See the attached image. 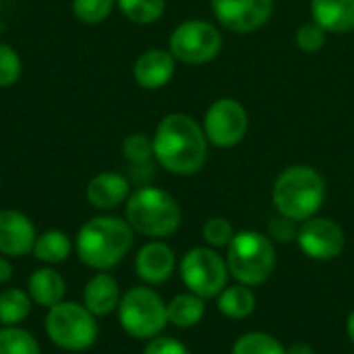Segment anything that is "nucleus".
<instances>
[{
  "instance_id": "2",
  "label": "nucleus",
  "mask_w": 354,
  "mask_h": 354,
  "mask_svg": "<svg viewBox=\"0 0 354 354\" xmlns=\"http://www.w3.org/2000/svg\"><path fill=\"white\" fill-rule=\"evenodd\" d=\"M133 247V228L127 220L97 216L85 222L77 232L79 259L93 270L118 266Z\"/></svg>"
},
{
  "instance_id": "18",
  "label": "nucleus",
  "mask_w": 354,
  "mask_h": 354,
  "mask_svg": "<svg viewBox=\"0 0 354 354\" xmlns=\"http://www.w3.org/2000/svg\"><path fill=\"white\" fill-rule=\"evenodd\" d=\"M120 303V292H118V284L110 274H97L93 276L85 290H83V305L97 317L112 313L114 309H118Z\"/></svg>"
},
{
  "instance_id": "20",
  "label": "nucleus",
  "mask_w": 354,
  "mask_h": 354,
  "mask_svg": "<svg viewBox=\"0 0 354 354\" xmlns=\"http://www.w3.org/2000/svg\"><path fill=\"white\" fill-rule=\"evenodd\" d=\"M205 299L193 295L191 290L189 292H183V295H176L168 305H166V311H168V324L176 326V328H195L203 315H205Z\"/></svg>"
},
{
  "instance_id": "24",
  "label": "nucleus",
  "mask_w": 354,
  "mask_h": 354,
  "mask_svg": "<svg viewBox=\"0 0 354 354\" xmlns=\"http://www.w3.org/2000/svg\"><path fill=\"white\" fill-rule=\"evenodd\" d=\"M120 12L137 23V25H151L162 19L166 10V0H116Z\"/></svg>"
},
{
  "instance_id": "21",
  "label": "nucleus",
  "mask_w": 354,
  "mask_h": 354,
  "mask_svg": "<svg viewBox=\"0 0 354 354\" xmlns=\"http://www.w3.org/2000/svg\"><path fill=\"white\" fill-rule=\"evenodd\" d=\"M216 299H218V311L230 319H245L257 307L255 292L251 290V286H245V284L224 288Z\"/></svg>"
},
{
  "instance_id": "15",
  "label": "nucleus",
  "mask_w": 354,
  "mask_h": 354,
  "mask_svg": "<svg viewBox=\"0 0 354 354\" xmlns=\"http://www.w3.org/2000/svg\"><path fill=\"white\" fill-rule=\"evenodd\" d=\"M174 266H176L174 251L166 243H160V241L143 245L135 257V272L147 284L166 282L172 276Z\"/></svg>"
},
{
  "instance_id": "33",
  "label": "nucleus",
  "mask_w": 354,
  "mask_h": 354,
  "mask_svg": "<svg viewBox=\"0 0 354 354\" xmlns=\"http://www.w3.org/2000/svg\"><path fill=\"white\" fill-rule=\"evenodd\" d=\"M145 354H191L189 348L178 342L176 338H168V336H162V338H153L147 348H145Z\"/></svg>"
},
{
  "instance_id": "17",
  "label": "nucleus",
  "mask_w": 354,
  "mask_h": 354,
  "mask_svg": "<svg viewBox=\"0 0 354 354\" xmlns=\"http://www.w3.org/2000/svg\"><path fill=\"white\" fill-rule=\"evenodd\" d=\"M311 17L328 33H353L354 0H311Z\"/></svg>"
},
{
  "instance_id": "10",
  "label": "nucleus",
  "mask_w": 354,
  "mask_h": 354,
  "mask_svg": "<svg viewBox=\"0 0 354 354\" xmlns=\"http://www.w3.org/2000/svg\"><path fill=\"white\" fill-rule=\"evenodd\" d=\"M203 131L212 145L228 149L239 145L249 131V114L234 97L216 100L203 118Z\"/></svg>"
},
{
  "instance_id": "9",
  "label": "nucleus",
  "mask_w": 354,
  "mask_h": 354,
  "mask_svg": "<svg viewBox=\"0 0 354 354\" xmlns=\"http://www.w3.org/2000/svg\"><path fill=\"white\" fill-rule=\"evenodd\" d=\"M228 266L212 247H195L185 253L180 261V278L185 286L201 297L216 299L228 282Z\"/></svg>"
},
{
  "instance_id": "19",
  "label": "nucleus",
  "mask_w": 354,
  "mask_h": 354,
  "mask_svg": "<svg viewBox=\"0 0 354 354\" xmlns=\"http://www.w3.org/2000/svg\"><path fill=\"white\" fill-rule=\"evenodd\" d=\"M27 288H29L31 301H35L41 307H54L62 303L64 292H66L64 278L56 270H50V268H41L35 274H31Z\"/></svg>"
},
{
  "instance_id": "1",
  "label": "nucleus",
  "mask_w": 354,
  "mask_h": 354,
  "mask_svg": "<svg viewBox=\"0 0 354 354\" xmlns=\"http://www.w3.org/2000/svg\"><path fill=\"white\" fill-rule=\"evenodd\" d=\"M153 158L158 164L180 176L199 172L207 162V137L203 127L185 112L164 116L156 129Z\"/></svg>"
},
{
  "instance_id": "8",
  "label": "nucleus",
  "mask_w": 354,
  "mask_h": 354,
  "mask_svg": "<svg viewBox=\"0 0 354 354\" xmlns=\"http://www.w3.org/2000/svg\"><path fill=\"white\" fill-rule=\"evenodd\" d=\"M222 33L220 29L203 19H191L180 23L168 41L170 54L185 64H205L212 62L222 50Z\"/></svg>"
},
{
  "instance_id": "31",
  "label": "nucleus",
  "mask_w": 354,
  "mask_h": 354,
  "mask_svg": "<svg viewBox=\"0 0 354 354\" xmlns=\"http://www.w3.org/2000/svg\"><path fill=\"white\" fill-rule=\"evenodd\" d=\"M326 35H328V31L322 25H317L315 21H311L297 29L295 41H297L299 50H303L307 54H315L326 46Z\"/></svg>"
},
{
  "instance_id": "22",
  "label": "nucleus",
  "mask_w": 354,
  "mask_h": 354,
  "mask_svg": "<svg viewBox=\"0 0 354 354\" xmlns=\"http://www.w3.org/2000/svg\"><path fill=\"white\" fill-rule=\"evenodd\" d=\"M71 239L60 230H48L35 239L33 253L44 263H60L71 253Z\"/></svg>"
},
{
  "instance_id": "32",
  "label": "nucleus",
  "mask_w": 354,
  "mask_h": 354,
  "mask_svg": "<svg viewBox=\"0 0 354 354\" xmlns=\"http://www.w3.org/2000/svg\"><path fill=\"white\" fill-rule=\"evenodd\" d=\"M268 230H270V239H274L278 243H292L299 236V222L278 214L276 218L270 220Z\"/></svg>"
},
{
  "instance_id": "27",
  "label": "nucleus",
  "mask_w": 354,
  "mask_h": 354,
  "mask_svg": "<svg viewBox=\"0 0 354 354\" xmlns=\"http://www.w3.org/2000/svg\"><path fill=\"white\" fill-rule=\"evenodd\" d=\"M116 0H73V12L81 23L97 25L106 21Z\"/></svg>"
},
{
  "instance_id": "35",
  "label": "nucleus",
  "mask_w": 354,
  "mask_h": 354,
  "mask_svg": "<svg viewBox=\"0 0 354 354\" xmlns=\"http://www.w3.org/2000/svg\"><path fill=\"white\" fill-rule=\"evenodd\" d=\"M10 278H12V266H10L8 259L0 257V284L2 282H8Z\"/></svg>"
},
{
  "instance_id": "23",
  "label": "nucleus",
  "mask_w": 354,
  "mask_h": 354,
  "mask_svg": "<svg viewBox=\"0 0 354 354\" xmlns=\"http://www.w3.org/2000/svg\"><path fill=\"white\" fill-rule=\"evenodd\" d=\"M31 311V297L21 288H8L0 292V324L4 328L21 324Z\"/></svg>"
},
{
  "instance_id": "30",
  "label": "nucleus",
  "mask_w": 354,
  "mask_h": 354,
  "mask_svg": "<svg viewBox=\"0 0 354 354\" xmlns=\"http://www.w3.org/2000/svg\"><path fill=\"white\" fill-rule=\"evenodd\" d=\"M23 71L21 56L8 44L0 41V87H12Z\"/></svg>"
},
{
  "instance_id": "14",
  "label": "nucleus",
  "mask_w": 354,
  "mask_h": 354,
  "mask_svg": "<svg viewBox=\"0 0 354 354\" xmlns=\"http://www.w3.org/2000/svg\"><path fill=\"white\" fill-rule=\"evenodd\" d=\"M176 71V58L170 50H147L143 52L133 66V77L143 89H162L170 83Z\"/></svg>"
},
{
  "instance_id": "7",
  "label": "nucleus",
  "mask_w": 354,
  "mask_h": 354,
  "mask_svg": "<svg viewBox=\"0 0 354 354\" xmlns=\"http://www.w3.org/2000/svg\"><path fill=\"white\" fill-rule=\"evenodd\" d=\"M48 338L64 351H85L97 338L95 315L77 303H58L50 307L46 317Z\"/></svg>"
},
{
  "instance_id": "36",
  "label": "nucleus",
  "mask_w": 354,
  "mask_h": 354,
  "mask_svg": "<svg viewBox=\"0 0 354 354\" xmlns=\"http://www.w3.org/2000/svg\"><path fill=\"white\" fill-rule=\"evenodd\" d=\"M346 334H348V340L354 344V311L346 319Z\"/></svg>"
},
{
  "instance_id": "4",
  "label": "nucleus",
  "mask_w": 354,
  "mask_h": 354,
  "mask_svg": "<svg viewBox=\"0 0 354 354\" xmlns=\"http://www.w3.org/2000/svg\"><path fill=\"white\" fill-rule=\"evenodd\" d=\"M124 214L135 232L151 239H166L174 234L183 222L178 201L158 187H141L131 193Z\"/></svg>"
},
{
  "instance_id": "13",
  "label": "nucleus",
  "mask_w": 354,
  "mask_h": 354,
  "mask_svg": "<svg viewBox=\"0 0 354 354\" xmlns=\"http://www.w3.org/2000/svg\"><path fill=\"white\" fill-rule=\"evenodd\" d=\"M35 228L31 220L17 209H0V253L21 257L33 251Z\"/></svg>"
},
{
  "instance_id": "28",
  "label": "nucleus",
  "mask_w": 354,
  "mask_h": 354,
  "mask_svg": "<svg viewBox=\"0 0 354 354\" xmlns=\"http://www.w3.org/2000/svg\"><path fill=\"white\" fill-rule=\"evenodd\" d=\"M124 158L135 166H145L153 156V141L143 133H133L122 141Z\"/></svg>"
},
{
  "instance_id": "5",
  "label": "nucleus",
  "mask_w": 354,
  "mask_h": 354,
  "mask_svg": "<svg viewBox=\"0 0 354 354\" xmlns=\"http://www.w3.org/2000/svg\"><path fill=\"white\" fill-rule=\"evenodd\" d=\"M226 266L239 284L259 286L268 282L276 270V249L272 239L255 230L236 232L228 245Z\"/></svg>"
},
{
  "instance_id": "6",
  "label": "nucleus",
  "mask_w": 354,
  "mask_h": 354,
  "mask_svg": "<svg viewBox=\"0 0 354 354\" xmlns=\"http://www.w3.org/2000/svg\"><path fill=\"white\" fill-rule=\"evenodd\" d=\"M118 319L129 336L139 340L156 338L168 324L166 303L156 290L147 286H135L120 299Z\"/></svg>"
},
{
  "instance_id": "3",
  "label": "nucleus",
  "mask_w": 354,
  "mask_h": 354,
  "mask_svg": "<svg viewBox=\"0 0 354 354\" xmlns=\"http://www.w3.org/2000/svg\"><path fill=\"white\" fill-rule=\"evenodd\" d=\"M326 199L324 176L305 164L288 166L282 170L272 189V201L280 216H286L295 222H305L313 218Z\"/></svg>"
},
{
  "instance_id": "25",
  "label": "nucleus",
  "mask_w": 354,
  "mask_h": 354,
  "mask_svg": "<svg viewBox=\"0 0 354 354\" xmlns=\"http://www.w3.org/2000/svg\"><path fill=\"white\" fill-rule=\"evenodd\" d=\"M230 354H286V348L266 332H249L232 344Z\"/></svg>"
},
{
  "instance_id": "26",
  "label": "nucleus",
  "mask_w": 354,
  "mask_h": 354,
  "mask_svg": "<svg viewBox=\"0 0 354 354\" xmlns=\"http://www.w3.org/2000/svg\"><path fill=\"white\" fill-rule=\"evenodd\" d=\"M0 354H39V346L29 332L8 326L0 330Z\"/></svg>"
},
{
  "instance_id": "16",
  "label": "nucleus",
  "mask_w": 354,
  "mask_h": 354,
  "mask_svg": "<svg viewBox=\"0 0 354 354\" xmlns=\"http://www.w3.org/2000/svg\"><path fill=\"white\" fill-rule=\"evenodd\" d=\"M131 195L129 180L118 172H100L87 185V199L97 209H112Z\"/></svg>"
},
{
  "instance_id": "12",
  "label": "nucleus",
  "mask_w": 354,
  "mask_h": 354,
  "mask_svg": "<svg viewBox=\"0 0 354 354\" xmlns=\"http://www.w3.org/2000/svg\"><path fill=\"white\" fill-rule=\"evenodd\" d=\"M212 10L224 29L253 33L270 21L274 0H212Z\"/></svg>"
},
{
  "instance_id": "29",
  "label": "nucleus",
  "mask_w": 354,
  "mask_h": 354,
  "mask_svg": "<svg viewBox=\"0 0 354 354\" xmlns=\"http://www.w3.org/2000/svg\"><path fill=\"white\" fill-rule=\"evenodd\" d=\"M234 228L230 224V220L226 218H209L205 224H203V239L205 243L212 247V249H222V247H228L234 239Z\"/></svg>"
},
{
  "instance_id": "34",
  "label": "nucleus",
  "mask_w": 354,
  "mask_h": 354,
  "mask_svg": "<svg viewBox=\"0 0 354 354\" xmlns=\"http://www.w3.org/2000/svg\"><path fill=\"white\" fill-rule=\"evenodd\" d=\"M286 354H315V351L307 342H295L286 348Z\"/></svg>"
},
{
  "instance_id": "11",
  "label": "nucleus",
  "mask_w": 354,
  "mask_h": 354,
  "mask_svg": "<svg viewBox=\"0 0 354 354\" xmlns=\"http://www.w3.org/2000/svg\"><path fill=\"white\" fill-rule=\"evenodd\" d=\"M297 243L309 259L330 261V259H336L344 251L346 236L340 224H336L334 220L313 216L301 222Z\"/></svg>"
}]
</instances>
